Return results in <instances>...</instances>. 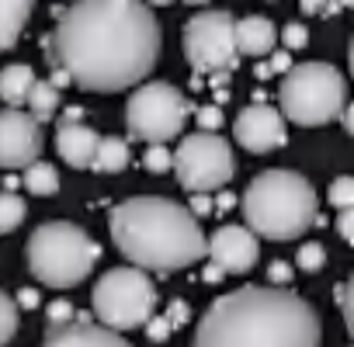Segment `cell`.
I'll use <instances>...</instances> for the list:
<instances>
[{"mask_svg":"<svg viewBox=\"0 0 354 347\" xmlns=\"http://www.w3.org/2000/svg\"><path fill=\"white\" fill-rule=\"evenodd\" d=\"M18 323H21V316H18V302H15L8 292H0V347L15 340Z\"/></svg>","mask_w":354,"mask_h":347,"instance_id":"603a6c76","label":"cell"},{"mask_svg":"<svg viewBox=\"0 0 354 347\" xmlns=\"http://www.w3.org/2000/svg\"><path fill=\"white\" fill-rule=\"evenodd\" d=\"M28 271L49 288H73L80 285L101 261L97 240L77 223H42L25 247Z\"/></svg>","mask_w":354,"mask_h":347,"instance_id":"5b68a950","label":"cell"},{"mask_svg":"<svg viewBox=\"0 0 354 347\" xmlns=\"http://www.w3.org/2000/svg\"><path fill=\"white\" fill-rule=\"evenodd\" d=\"M347 66H351V73H354V35H351V49H347Z\"/></svg>","mask_w":354,"mask_h":347,"instance_id":"b9f144b4","label":"cell"},{"mask_svg":"<svg viewBox=\"0 0 354 347\" xmlns=\"http://www.w3.org/2000/svg\"><path fill=\"white\" fill-rule=\"evenodd\" d=\"M340 122H344V129H347V135L354 139V101L344 108V115H340Z\"/></svg>","mask_w":354,"mask_h":347,"instance_id":"f35d334b","label":"cell"},{"mask_svg":"<svg viewBox=\"0 0 354 347\" xmlns=\"http://www.w3.org/2000/svg\"><path fill=\"white\" fill-rule=\"evenodd\" d=\"M97 142L101 135L84 125L80 118H63L56 125V153L63 156V163H70L73 170H91L94 167V156H97Z\"/></svg>","mask_w":354,"mask_h":347,"instance_id":"9a60e30c","label":"cell"},{"mask_svg":"<svg viewBox=\"0 0 354 347\" xmlns=\"http://www.w3.org/2000/svg\"><path fill=\"white\" fill-rule=\"evenodd\" d=\"M21 185L28 188V195L49 198V195H56V191H59V174H56V167H53V163L35 160V163H28V167H25Z\"/></svg>","mask_w":354,"mask_h":347,"instance_id":"ffe728a7","label":"cell"},{"mask_svg":"<svg viewBox=\"0 0 354 347\" xmlns=\"http://www.w3.org/2000/svg\"><path fill=\"white\" fill-rule=\"evenodd\" d=\"M142 167H146L149 174H163V170L174 167V153H167L163 142H149V149L142 153Z\"/></svg>","mask_w":354,"mask_h":347,"instance_id":"d4e9b609","label":"cell"},{"mask_svg":"<svg viewBox=\"0 0 354 347\" xmlns=\"http://www.w3.org/2000/svg\"><path fill=\"white\" fill-rule=\"evenodd\" d=\"M35 70L28 63H11L0 70V101H4L8 108H21L28 104V94L35 87Z\"/></svg>","mask_w":354,"mask_h":347,"instance_id":"e0dca14e","label":"cell"},{"mask_svg":"<svg viewBox=\"0 0 354 347\" xmlns=\"http://www.w3.org/2000/svg\"><path fill=\"white\" fill-rule=\"evenodd\" d=\"M188 316H192V309H188V302H185V299H174V302L167 306V319H170V326H174V330L188 326Z\"/></svg>","mask_w":354,"mask_h":347,"instance_id":"4dcf8cb0","label":"cell"},{"mask_svg":"<svg viewBox=\"0 0 354 347\" xmlns=\"http://www.w3.org/2000/svg\"><path fill=\"white\" fill-rule=\"evenodd\" d=\"M174 174H177V185L188 195H195V191L216 195L236 174L233 146L219 132H192L174 149Z\"/></svg>","mask_w":354,"mask_h":347,"instance_id":"ba28073f","label":"cell"},{"mask_svg":"<svg viewBox=\"0 0 354 347\" xmlns=\"http://www.w3.org/2000/svg\"><path fill=\"white\" fill-rule=\"evenodd\" d=\"M188 4H209V0H188Z\"/></svg>","mask_w":354,"mask_h":347,"instance_id":"f6af8a7d","label":"cell"},{"mask_svg":"<svg viewBox=\"0 0 354 347\" xmlns=\"http://www.w3.org/2000/svg\"><path fill=\"white\" fill-rule=\"evenodd\" d=\"M42 122L32 111L4 108L0 111V170H25L42 156Z\"/></svg>","mask_w":354,"mask_h":347,"instance_id":"8fae6325","label":"cell"},{"mask_svg":"<svg viewBox=\"0 0 354 347\" xmlns=\"http://www.w3.org/2000/svg\"><path fill=\"white\" fill-rule=\"evenodd\" d=\"M319 198L295 170H261L243 191V219L261 240L288 243L316 226Z\"/></svg>","mask_w":354,"mask_h":347,"instance_id":"277c9868","label":"cell"},{"mask_svg":"<svg viewBox=\"0 0 354 347\" xmlns=\"http://www.w3.org/2000/svg\"><path fill=\"white\" fill-rule=\"evenodd\" d=\"M25 216H28V205L18 191H8V188L0 191V236L15 233L25 223Z\"/></svg>","mask_w":354,"mask_h":347,"instance_id":"7402d4cb","label":"cell"},{"mask_svg":"<svg viewBox=\"0 0 354 347\" xmlns=\"http://www.w3.org/2000/svg\"><path fill=\"white\" fill-rule=\"evenodd\" d=\"M209 257L226 274H247L261 261V240L250 226H219L209 236Z\"/></svg>","mask_w":354,"mask_h":347,"instance_id":"4fadbf2b","label":"cell"},{"mask_svg":"<svg viewBox=\"0 0 354 347\" xmlns=\"http://www.w3.org/2000/svg\"><path fill=\"white\" fill-rule=\"evenodd\" d=\"M268 278H271V285H288V281H292V268H288L285 261H274V264L268 268Z\"/></svg>","mask_w":354,"mask_h":347,"instance_id":"d590c367","label":"cell"},{"mask_svg":"<svg viewBox=\"0 0 354 347\" xmlns=\"http://www.w3.org/2000/svg\"><path fill=\"white\" fill-rule=\"evenodd\" d=\"M257 77H261V80H268V77H271V66H268V63H261V66H257Z\"/></svg>","mask_w":354,"mask_h":347,"instance_id":"60d3db41","label":"cell"},{"mask_svg":"<svg viewBox=\"0 0 354 347\" xmlns=\"http://www.w3.org/2000/svg\"><path fill=\"white\" fill-rule=\"evenodd\" d=\"M295 264H299V271H306V274H316V271L326 264V250H323V243H316V240L302 243V247H299V257H295Z\"/></svg>","mask_w":354,"mask_h":347,"instance_id":"cb8c5ba5","label":"cell"},{"mask_svg":"<svg viewBox=\"0 0 354 347\" xmlns=\"http://www.w3.org/2000/svg\"><path fill=\"white\" fill-rule=\"evenodd\" d=\"M337 233H340L344 243L354 247V205H351V209H340V216H337Z\"/></svg>","mask_w":354,"mask_h":347,"instance_id":"836d02e7","label":"cell"},{"mask_svg":"<svg viewBox=\"0 0 354 347\" xmlns=\"http://www.w3.org/2000/svg\"><path fill=\"white\" fill-rule=\"evenodd\" d=\"M91 302H94V316L97 323L125 333V330H136V326H146V319L156 312L160 306V295H156V285L153 278L129 264V268H111L97 278L94 292H91Z\"/></svg>","mask_w":354,"mask_h":347,"instance_id":"52a82bcc","label":"cell"},{"mask_svg":"<svg viewBox=\"0 0 354 347\" xmlns=\"http://www.w3.org/2000/svg\"><path fill=\"white\" fill-rule=\"evenodd\" d=\"M108 233L118 254L142 271H181L209 257L198 216L160 195H136L111 209Z\"/></svg>","mask_w":354,"mask_h":347,"instance_id":"3957f363","label":"cell"},{"mask_svg":"<svg viewBox=\"0 0 354 347\" xmlns=\"http://www.w3.org/2000/svg\"><path fill=\"white\" fill-rule=\"evenodd\" d=\"M70 319H77L73 306H70L66 299H56V302L49 306V326H59V323H70Z\"/></svg>","mask_w":354,"mask_h":347,"instance_id":"1f68e13d","label":"cell"},{"mask_svg":"<svg viewBox=\"0 0 354 347\" xmlns=\"http://www.w3.org/2000/svg\"><path fill=\"white\" fill-rule=\"evenodd\" d=\"M42 46L80 91L118 94L156 70L163 32L146 0H77Z\"/></svg>","mask_w":354,"mask_h":347,"instance_id":"6da1fadb","label":"cell"},{"mask_svg":"<svg viewBox=\"0 0 354 347\" xmlns=\"http://www.w3.org/2000/svg\"><path fill=\"white\" fill-rule=\"evenodd\" d=\"M330 205L333 209H351L354 205V178L351 174H344V178H337L330 185Z\"/></svg>","mask_w":354,"mask_h":347,"instance_id":"484cf974","label":"cell"},{"mask_svg":"<svg viewBox=\"0 0 354 347\" xmlns=\"http://www.w3.org/2000/svg\"><path fill=\"white\" fill-rule=\"evenodd\" d=\"M319 312L306 299L278 285H243L202 312L192 347H319Z\"/></svg>","mask_w":354,"mask_h":347,"instance_id":"7a4b0ae2","label":"cell"},{"mask_svg":"<svg viewBox=\"0 0 354 347\" xmlns=\"http://www.w3.org/2000/svg\"><path fill=\"white\" fill-rule=\"evenodd\" d=\"M170 333H174V326H170L167 312H163V316H156V312H153V316L146 319V337H149L153 344H163V340H167Z\"/></svg>","mask_w":354,"mask_h":347,"instance_id":"f1b7e54d","label":"cell"},{"mask_svg":"<svg viewBox=\"0 0 354 347\" xmlns=\"http://www.w3.org/2000/svg\"><path fill=\"white\" fill-rule=\"evenodd\" d=\"M185 59L198 77L230 80L240 63L236 18L230 11H202L185 25Z\"/></svg>","mask_w":354,"mask_h":347,"instance_id":"9c48e42d","label":"cell"},{"mask_svg":"<svg viewBox=\"0 0 354 347\" xmlns=\"http://www.w3.org/2000/svg\"><path fill=\"white\" fill-rule=\"evenodd\" d=\"M32 11H35V0H0V53L15 49Z\"/></svg>","mask_w":354,"mask_h":347,"instance_id":"ac0fdd59","label":"cell"},{"mask_svg":"<svg viewBox=\"0 0 354 347\" xmlns=\"http://www.w3.org/2000/svg\"><path fill=\"white\" fill-rule=\"evenodd\" d=\"M188 122V97L167 80H153L132 91L125 104V129L139 142H170Z\"/></svg>","mask_w":354,"mask_h":347,"instance_id":"30bf717a","label":"cell"},{"mask_svg":"<svg viewBox=\"0 0 354 347\" xmlns=\"http://www.w3.org/2000/svg\"><path fill=\"white\" fill-rule=\"evenodd\" d=\"M268 66H271V73H281V77H285V73L292 70V53H288L285 46H281V49H274V53H271V59H268Z\"/></svg>","mask_w":354,"mask_h":347,"instance_id":"e575fe53","label":"cell"},{"mask_svg":"<svg viewBox=\"0 0 354 347\" xmlns=\"http://www.w3.org/2000/svg\"><path fill=\"white\" fill-rule=\"evenodd\" d=\"M146 4H149V8H170L174 0H146Z\"/></svg>","mask_w":354,"mask_h":347,"instance_id":"7bdbcfd3","label":"cell"},{"mask_svg":"<svg viewBox=\"0 0 354 347\" xmlns=\"http://www.w3.org/2000/svg\"><path fill=\"white\" fill-rule=\"evenodd\" d=\"M340 8H354V0H340Z\"/></svg>","mask_w":354,"mask_h":347,"instance_id":"ee69618b","label":"cell"},{"mask_svg":"<svg viewBox=\"0 0 354 347\" xmlns=\"http://www.w3.org/2000/svg\"><path fill=\"white\" fill-rule=\"evenodd\" d=\"M18 306H21V309H35V306H39V292H35V288H21V292H18Z\"/></svg>","mask_w":354,"mask_h":347,"instance_id":"74e56055","label":"cell"},{"mask_svg":"<svg viewBox=\"0 0 354 347\" xmlns=\"http://www.w3.org/2000/svg\"><path fill=\"white\" fill-rule=\"evenodd\" d=\"M42 347H132V344L118 330L104 323H91L87 316H77L70 323L49 326Z\"/></svg>","mask_w":354,"mask_h":347,"instance_id":"5bb4252c","label":"cell"},{"mask_svg":"<svg viewBox=\"0 0 354 347\" xmlns=\"http://www.w3.org/2000/svg\"><path fill=\"white\" fill-rule=\"evenodd\" d=\"M223 274H226V271H223V268L212 261V264L205 268V274H202V278H205V281H223Z\"/></svg>","mask_w":354,"mask_h":347,"instance_id":"ab89813d","label":"cell"},{"mask_svg":"<svg viewBox=\"0 0 354 347\" xmlns=\"http://www.w3.org/2000/svg\"><path fill=\"white\" fill-rule=\"evenodd\" d=\"M278 104L281 115L295 125H326L347 108V80L330 63H299L281 77Z\"/></svg>","mask_w":354,"mask_h":347,"instance_id":"8992f818","label":"cell"},{"mask_svg":"<svg viewBox=\"0 0 354 347\" xmlns=\"http://www.w3.org/2000/svg\"><path fill=\"white\" fill-rule=\"evenodd\" d=\"M351 347H354V344H351Z\"/></svg>","mask_w":354,"mask_h":347,"instance_id":"bcb514c9","label":"cell"},{"mask_svg":"<svg viewBox=\"0 0 354 347\" xmlns=\"http://www.w3.org/2000/svg\"><path fill=\"white\" fill-rule=\"evenodd\" d=\"M195 122H198L202 132H216V129H223V111L216 104H205V108L195 111Z\"/></svg>","mask_w":354,"mask_h":347,"instance_id":"f546056e","label":"cell"},{"mask_svg":"<svg viewBox=\"0 0 354 347\" xmlns=\"http://www.w3.org/2000/svg\"><path fill=\"white\" fill-rule=\"evenodd\" d=\"M59 87L53 80H35L32 94H28V111L39 118V122H49L56 111H59Z\"/></svg>","mask_w":354,"mask_h":347,"instance_id":"44dd1931","label":"cell"},{"mask_svg":"<svg viewBox=\"0 0 354 347\" xmlns=\"http://www.w3.org/2000/svg\"><path fill=\"white\" fill-rule=\"evenodd\" d=\"M281 46L288 49V53H295V49H306V42H309V32H306V25H299V21H292V25H285L281 28Z\"/></svg>","mask_w":354,"mask_h":347,"instance_id":"4316f807","label":"cell"},{"mask_svg":"<svg viewBox=\"0 0 354 347\" xmlns=\"http://www.w3.org/2000/svg\"><path fill=\"white\" fill-rule=\"evenodd\" d=\"M236 46H240V56H254V59H264L274 53L278 46V28L271 18H261V15H250L243 21H236Z\"/></svg>","mask_w":354,"mask_h":347,"instance_id":"2e32d148","label":"cell"},{"mask_svg":"<svg viewBox=\"0 0 354 347\" xmlns=\"http://www.w3.org/2000/svg\"><path fill=\"white\" fill-rule=\"evenodd\" d=\"M302 15H337L340 11V0H299Z\"/></svg>","mask_w":354,"mask_h":347,"instance_id":"d6a6232c","label":"cell"},{"mask_svg":"<svg viewBox=\"0 0 354 347\" xmlns=\"http://www.w3.org/2000/svg\"><path fill=\"white\" fill-rule=\"evenodd\" d=\"M288 118L271 104H250L233 122V139L247 153H271L288 142Z\"/></svg>","mask_w":354,"mask_h":347,"instance_id":"7c38bea8","label":"cell"},{"mask_svg":"<svg viewBox=\"0 0 354 347\" xmlns=\"http://www.w3.org/2000/svg\"><path fill=\"white\" fill-rule=\"evenodd\" d=\"M340 309H344V326L354 340V274L347 278V285L340 288Z\"/></svg>","mask_w":354,"mask_h":347,"instance_id":"83f0119b","label":"cell"},{"mask_svg":"<svg viewBox=\"0 0 354 347\" xmlns=\"http://www.w3.org/2000/svg\"><path fill=\"white\" fill-rule=\"evenodd\" d=\"M192 212H195V216H209V212H212V198L202 195V191H195V195H192Z\"/></svg>","mask_w":354,"mask_h":347,"instance_id":"8d00e7d4","label":"cell"},{"mask_svg":"<svg viewBox=\"0 0 354 347\" xmlns=\"http://www.w3.org/2000/svg\"><path fill=\"white\" fill-rule=\"evenodd\" d=\"M129 160H132L129 142L118 139V135H104L97 142V156H94V167L91 170H97V174H122L129 167Z\"/></svg>","mask_w":354,"mask_h":347,"instance_id":"d6986e66","label":"cell"}]
</instances>
